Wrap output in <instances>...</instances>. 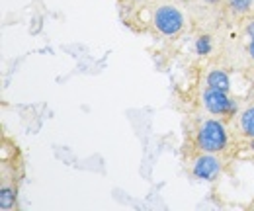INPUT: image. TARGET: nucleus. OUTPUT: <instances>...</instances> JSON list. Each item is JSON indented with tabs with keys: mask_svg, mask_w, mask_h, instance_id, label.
Instances as JSON below:
<instances>
[{
	"mask_svg": "<svg viewBox=\"0 0 254 211\" xmlns=\"http://www.w3.org/2000/svg\"><path fill=\"white\" fill-rule=\"evenodd\" d=\"M251 149H253V151H254V137H253V139H251Z\"/></svg>",
	"mask_w": 254,
	"mask_h": 211,
	"instance_id": "nucleus-13",
	"label": "nucleus"
},
{
	"mask_svg": "<svg viewBox=\"0 0 254 211\" xmlns=\"http://www.w3.org/2000/svg\"><path fill=\"white\" fill-rule=\"evenodd\" d=\"M241 129L247 137H254V106L241 114Z\"/></svg>",
	"mask_w": 254,
	"mask_h": 211,
	"instance_id": "nucleus-6",
	"label": "nucleus"
},
{
	"mask_svg": "<svg viewBox=\"0 0 254 211\" xmlns=\"http://www.w3.org/2000/svg\"><path fill=\"white\" fill-rule=\"evenodd\" d=\"M249 55L254 59V37H251V43H249Z\"/></svg>",
	"mask_w": 254,
	"mask_h": 211,
	"instance_id": "nucleus-11",
	"label": "nucleus"
},
{
	"mask_svg": "<svg viewBox=\"0 0 254 211\" xmlns=\"http://www.w3.org/2000/svg\"><path fill=\"white\" fill-rule=\"evenodd\" d=\"M211 37L209 35H201L195 39V53L197 55H209L211 53Z\"/></svg>",
	"mask_w": 254,
	"mask_h": 211,
	"instance_id": "nucleus-8",
	"label": "nucleus"
},
{
	"mask_svg": "<svg viewBox=\"0 0 254 211\" xmlns=\"http://www.w3.org/2000/svg\"><path fill=\"white\" fill-rule=\"evenodd\" d=\"M155 28L162 33V35H176L178 31L184 28V16L178 8L170 6V4H164L159 6L157 12H155Z\"/></svg>",
	"mask_w": 254,
	"mask_h": 211,
	"instance_id": "nucleus-2",
	"label": "nucleus"
},
{
	"mask_svg": "<svg viewBox=\"0 0 254 211\" xmlns=\"http://www.w3.org/2000/svg\"><path fill=\"white\" fill-rule=\"evenodd\" d=\"M0 208L4 211L16 208V190H14V188L4 186V188L0 190Z\"/></svg>",
	"mask_w": 254,
	"mask_h": 211,
	"instance_id": "nucleus-7",
	"label": "nucleus"
},
{
	"mask_svg": "<svg viewBox=\"0 0 254 211\" xmlns=\"http://www.w3.org/2000/svg\"><path fill=\"white\" fill-rule=\"evenodd\" d=\"M247 33H249V37H254V20L253 22H249V26H247Z\"/></svg>",
	"mask_w": 254,
	"mask_h": 211,
	"instance_id": "nucleus-10",
	"label": "nucleus"
},
{
	"mask_svg": "<svg viewBox=\"0 0 254 211\" xmlns=\"http://www.w3.org/2000/svg\"><path fill=\"white\" fill-rule=\"evenodd\" d=\"M203 106L213 116H235L237 110H239L237 102L231 100L227 96V92L211 88V86H207L203 92Z\"/></svg>",
	"mask_w": 254,
	"mask_h": 211,
	"instance_id": "nucleus-3",
	"label": "nucleus"
},
{
	"mask_svg": "<svg viewBox=\"0 0 254 211\" xmlns=\"http://www.w3.org/2000/svg\"><path fill=\"white\" fill-rule=\"evenodd\" d=\"M197 143L205 152H219L227 147V131L221 121L207 120L201 123L197 131Z\"/></svg>",
	"mask_w": 254,
	"mask_h": 211,
	"instance_id": "nucleus-1",
	"label": "nucleus"
},
{
	"mask_svg": "<svg viewBox=\"0 0 254 211\" xmlns=\"http://www.w3.org/2000/svg\"><path fill=\"white\" fill-rule=\"evenodd\" d=\"M207 86L217 88V90H223V92H229L231 90V78H229V74L225 70L215 69V70H211L207 74Z\"/></svg>",
	"mask_w": 254,
	"mask_h": 211,
	"instance_id": "nucleus-5",
	"label": "nucleus"
},
{
	"mask_svg": "<svg viewBox=\"0 0 254 211\" xmlns=\"http://www.w3.org/2000/svg\"><path fill=\"white\" fill-rule=\"evenodd\" d=\"M219 160L213 156V152H207L193 162V176H197L199 180H213L219 174Z\"/></svg>",
	"mask_w": 254,
	"mask_h": 211,
	"instance_id": "nucleus-4",
	"label": "nucleus"
},
{
	"mask_svg": "<svg viewBox=\"0 0 254 211\" xmlns=\"http://www.w3.org/2000/svg\"><path fill=\"white\" fill-rule=\"evenodd\" d=\"M203 2H207V4H219L221 0H203Z\"/></svg>",
	"mask_w": 254,
	"mask_h": 211,
	"instance_id": "nucleus-12",
	"label": "nucleus"
},
{
	"mask_svg": "<svg viewBox=\"0 0 254 211\" xmlns=\"http://www.w3.org/2000/svg\"><path fill=\"white\" fill-rule=\"evenodd\" d=\"M227 2H229V6H231L233 12H237V14H245V12H249V10L253 8L254 0H227Z\"/></svg>",
	"mask_w": 254,
	"mask_h": 211,
	"instance_id": "nucleus-9",
	"label": "nucleus"
}]
</instances>
